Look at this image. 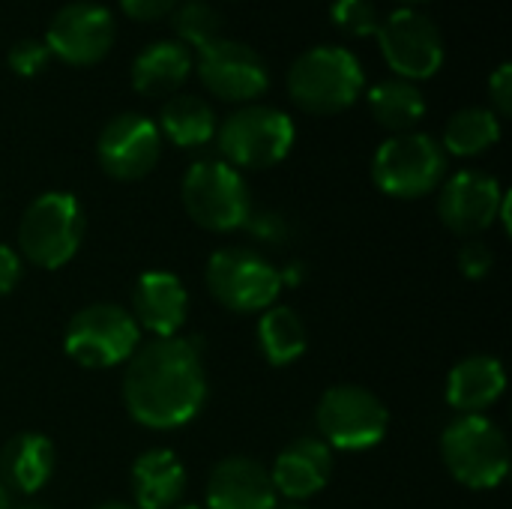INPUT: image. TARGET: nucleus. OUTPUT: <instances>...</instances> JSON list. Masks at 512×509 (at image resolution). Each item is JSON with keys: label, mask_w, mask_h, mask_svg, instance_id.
Wrapping results in <instances>:
<instances>
[{"label": "nucleus", "mask_w": 512, "mask_h": 509, "mask_svg": "<svg viewBox=\"0 0 512 509\" xmlns=\"http://www.w3.org/2000/svg\"><path fill=\"white\" fill-rule=\"evenodd\" d=\"M219 150L231 168H273L294 147V123L285 111L267 105H246L225 117L216 129Z\"/></svg>", "instance_id": "obj_6"}, {"label": "nucleus", "mask_w": 512, "mask_h": 509, "mask_svg": "<svg viewBox=\"0 0 512 509\" xmlns=\"http://www.w3.org/2000/svg\"><path fill=\"white\" fill-rule=\"evenodd\" d=\"M186 312H189V294L174 273L150 270L138 276L132 291V312H129L138 330H147L156 339L177 336V330L186 321Z\"/></svg>", "instance_id": "obj_17"}, {"label": "nucleus", "mask_w": 512, "mask_h": 509, "mask_svg": "<svg viewBox=\"0 0 512 509\" xmlns=\"http://www.w3.org/2000/svg\"><path fill=\"white\" fill-rule=\"evenodd\" d=\"M207 399V375L195 339L162 336L135 348L123 375V402L135 423L168 432L186 426Z\"/></svg>", "instance_id": "obj_1"}, {"label": "nucleus", "mask_w": 512, "mask_h": 509, "mask_svg": "<svg viewBox=\"0 0 512 509\" xmlns=\"http://www.w3.org/2000/svg\"><path fill=\"white\" fill-rule=\"evenodd\" d=\"M183 207L195 225L225 234L243 228L252 213V198L237 168L219 159H204L183 177Z\"/></svg>", "instance_id": "obj_7"}, {"label": "nucleus", "mask_w": 512, "mask_h": 509, "mask_svg": "<svg viewBox=\"0 0 512 509\" xmlns=\"http://www.w3.org/2000/svg\"><path fill=\"white\" fill-rule=\"evenodd\" d=\"M114 18L99 3H69L48 24L45 45L66 66H93L114 45Z\"/></svg>", "instance_id": "obj_14"}, {"label": "nucleus", "mask_w": 512, "mask_h": 509, "mask_svg": "<svg viewBox=\"0 0 512 509\" xmlns=\"http://www.w3.org/2000/svg\"><path fill=\"white\" fill-rule=\"evenodd\" d=\"M54 474V444L45 435L21 432L0 450V486L18 495H36Z\"/></svg>", "instance_id": "obj_20"}, {"label": "nucleus", "mask_w": 512, "mask_h": 509, "mask_svg": "<svg viewBox=\"0 0 512 509\" xmlns=\"http://www.w3.org/2000/svg\"><path fill=\"white\" fill-rule=\"evenodd\" d=\"M48 60H51V51H48V45L39 42V39H18V42L9 48V54H6L9 69H12L15 75H21V78L39 75V72L48 66Z\"/></svg>", "instance_id": "obj_29"}, {"label": "nucleus", "mask_w": 512, "mask_h": 509, "mask_svg": "<svg viewBox=\"0 0 512 509\" xmlns=\"http://www.w3.org/2000/svg\"><path fill=\"white\" fill-rule=\"evenodd\" d=\"M315 423H318L321 441L330 450L360 453V450L381 444L390 426V414L384 402L366 387L339 384L321 396Z\"/></svg>", "instance_id": "obj_9"}, {"label": "nucleus", "mask_w": 512, "mask_h": 509, "mask_svg": "<svg viewBox=\"0 0 512 509\" xmlns=\"http://www.w3.org/2000/svg\"><path fill=\"white\" fill-rule=\"evenodd\" d=\"M330 474H333V450L321 438H297L279 453L270 480L276 495L303 504L327 486Z\"/></svg>", "instance_id": "obj_18"}, {"label": "nucleus", "mask_w": 512, "mask_h": 509, "mask_svg": "<svg viewBox=\"0 0 512 509\" xmlns=\"http://www.w3.org/2000/svg\"><path fill=\"white\" fill-rule=\"evenodd\" d=\"M489 96H492V105L498 114H512V66L510 63H501L495 69V75L489 78Z\"/></svg>", "instance_id": "obj_31"}, {"label": "nucleus", "mask_w": 512, "mask_h": 509, "mask_svg": "<svg viewBox=\"0 0 512 509\" xmlns=\"http://www.w3.org/2000/svg\"><path fill=\"white\" fill-rule=\"evenodd\" d=\"M447 471L468 489H495L510 471V447L504 432L483 414H462L441 435Z\"/></svg>", "instance_id": "obj_3"}, {"label": "nucleus", "mask_w": 512, "mask_h": 509, "mask_svg": "<svg viewBox=\"0 0 512 509\" xmlns=\"http://www.w3.org/2000/svg\"><path fill=\"white\" fill-rule=\"evenodd\" d=\"M378 45L387 66L402 81H426L444 66V36L438 24L417 9H396L378 24Z\"/></svg>", "instance_id": "obj_11"}, {"label": "nucleus", "mask_w": 512, "mask_h": 509, "mask_svg": "<svg viewBox=\"0 0 512 509\" xmlns=\"http://www.w3.org/2000/svg\"><path fill=\"white\" fill-rule=\"evenodd\" d=\"M501 141V120L489 108H462L447 120L444 153L453 156H480Z\"/></svg>", "instance_id": "obj_26"}, {"label": "nucleus", "mask_w": 512, "mask_h": 509, "mask_svg": "<svg viewBox=\"0 0 512 509\" xmlns=\"http://www.w3.org/2000/svg\"><path fill=\"white\" fill-rule=\"evenodd\" d=\"M333 24L348 36H375L378 33V9L372 0H333Z\"/></svg>", "instance_id": "obj_28"}, {"label": "nucleus", "mask_w": 512, "mask_h": 509, "mask_svg": "<svg viewBox=\"0 0 512 509\" xmlns=\"http://www.w3.org/2000/svg\"><path fill=\"white\" fill-rule=\"evenodd\" d=\"M93 509H138L135 504H123V501H108V504H99Z\"/></svg>", "instance_id": "obj_35"}, {"label": "nucleus", "mask_w": 512, "mask_h": 509, "mask_svg": "<svg viewBox=\"0 0 512 509\" xmlns=\"http://www.w3.org/2000/svg\"><path fill=\"white\" fill-rule=\"evenodd\" d=\"M120 6L135 21H156V18L174 12L177 0H120Z\"/></svg>", "instance_id": "obj_32"}, {"label": "nucleus", "mask_w": 512, "mask_h": 509, "mask_svg": "<svg viewBox=\"0 0 512 509\" xmlns=\"http://www.w3.org/2000/svg\"><path fill=\"white\" fill-rule=\"evenodd\" d=\"M162 153V135L144 114L126 111L105 123L96 141V159L114 180H141L153 171Z\"/></svg>", "instance_id": "obj_13"}, {"label": "nucleus", "mask_w": 512, "mask_h": 509, "mask_svg": "<svg viewBox=\"0 0 512 509\" xmlns=\"http://www.w3.org/2000/svg\"><path fill=\"white\" fill-rule=\"evenodd\" d=\"M18 282H21V258L15 249L0 246V297L15 291Z\"/></svg>", "instance_id": "obj_34"}, {"label": "nucleus", "mask_w": 512, "mask_h": 509, "mask_svg": "<svg viewBox=\"0 0 512 509\" xmlns=\"http://www.w3.org/2000/svg\"><path fill=\"white\" fill-rule=\"evenodd\" d=\"M129 483L132 504L138 509H171L186 489V468L177 453L153 447L135 459Z\"/></svg>", "instance_id": "obj_19"}, {"label": "nucleus", "mask_w": 512, "mask_h": 509, "mask_svg": "<svg viewBox=\"0 0 512 509\" xmlns=\"http://www.w3.org/2000/svg\"><path fill=\"white\" fill-rule=\"evenodd\" d=\"M174 509H201V507H195V504H186V507H174Z\"/></svg>", "instance_id": "obj_40"}, {"label": "nucleus", "mask_w": 512, "mask_h": 509, "mask_svg": "<svg viewBox=\"0 0 512 509\" xmlns=\"http://www.w3.org/2000/svg\"><path fill=\"white\" fill-rule=\"evenodd\" d=\"M288 93L309 114H339L360 99L363 66L342 45L309 48L288 72Z\"/></svg>", "instance_id": "obj_2"}, {"label": "nucleus", "mask_w": 512, "mask_h": 509, "mask_svg": "<svg viewBox=\"0 0 512 509\" xmlns=\"http://www.w3.org/2000/svg\"><path fill=\"white\" fill-rule=\"evenodd\" d=\"M492 264H495V255H492V249H489L483 240H468V243L459 249V270H462L468 279H483V276H489Z\"/></svg>", "instance_id": "obj_30"}, {"label": "nucleus", "mask_w": 512, "mask_h": 509, "mask_svg": "<svg viewBox=\"0 0 512 509\" xmlns=\"http://www.w3.org/2000/svg\"><path fill=\"white\" fill-rule=\"evenodd\" d=\"M141 330L129 309L117 303H93L72 315L63 345L84 369H108L126 363L138 348Z\"/></svg>", "instance_id": "obj_8"}, {"label": "nucleus", "mask_w": 512, "mask_h": 509, "mask_svg": "<svg viewBox=\"0 0 512 509\" xmlns=\"http://www.w3.org/2000/svg\"><path fill=\"white\" fill-rule=\"evenodd\" d=\"M369 111L384 129L402 135V132H411L423 120L426 99H423L417 84L402 81V78H390V81H381L369 90Z\"/></svg>", "instance_id": "obj_24"}, {"label": "nucleus", "mask_w": 512, "mask_h": 509, "mask_svg": "<svg viewBox=\"0 0 512 509\" xmlns=\"http://www.w3.org/2000/svg\"><path fill=\"white\" fill-rule=\"evenodd\" d=\"M507 387V375L498 357L477 354L453 366L447 378V402L459 414H480L492 408Z\"/></svg>", "instance_id": "obj_21"}, {"label": "nucleus", "mask_w": 512, "mask_h": 509, "mask_svg": "<svg viewBox=\"0 0 512 509\" xmlns=\"http://www.w3.org/2000/svg\"><path fill=\"white\" fill-rule=\"evenodd\" d=\"M273 509H306L303 504H297V501H282V504H276Z\"/></svg>", "instance_id": "obj_36"}, {"label": "nucleus", "mask_w": 512, "mask_h": 509, "mask_svg": "<svg viewBox=\"0 0 512 509\" xmlns=\"http://www.w3.org/2000/svg\"><path fill=\"white\" fill-rule=\"evenodd\" d=\"M447 174L444 147L426 132H402L387 138L372 159V180L390 198H423L441 186Z\"/></svg>", "instance_id": "obj_5"}, {"label": "nucleus", "mask_w": 512, "mask_h": 509, "mask_svg": "<svg viewBox=\"0 0 512 509\" xmlns=\"http://www.w3.org/2000/svg\"><path fill=\"white\" fill-rule=\"evenodd\" d=\"M501 201L504 192L495 177L483 171H459L444 183L438 198V213L450 231L462 237H474L495 225Z\"/></svg>", "instance_id": "obj_15"}, {"label": "nucleus", "mask_w": 512, "mask_h": 509, "mask_svg": "<svg viewBox=\"0 0 512 509\" xmlns=\"http://www.w3.org/2000/svg\"><path fill=\"white\" fill-rule=\"evenodd\" d=\"M0 509H9V492L0 486Z\"/></svg>", "instance_id": "obj_37"}, {"label": "nucleus", "mask_w": 512, "mask_h": 509, "mask_svg": "<svg viewBox=\"0 0 512 509\" xmlns=\"http://www.w3.org/2000/svg\"><path fill=\"white\" fill-rule=\"evenodd\" d=\"M276 504L270 471L255 459H222L207 477V509H273Z\"/></svg>", "instance_id": "obj_16"}, {"label": "nucleus", "mask_w": 512, "mask_h": 509, "mask_svg": "<svg viewBox=\"0 0 512 509\" xmlns=\"http://www.w3.org/2000/svg\"><path fill=\"white\" fill-rule=\"evenodd\" d=\"M159 135H165L171 144L177 147H204L219 123H216V114L213 108L201 99V96H192V93H183V96H171L162 111H159V123H156Z\"/></svg>", "instance_id": "obj_23"}, {"label": "nucleus", "mask_w": 512, "mask_h": 509, "mask_svg": "<svg viewBox=\"0 0 512 509\" xmlns=\"http://www.w3.org/2000/svg\"><path fill=\"white\" fill-rule=\"evenodd\" d=\"M246 231H252L261 240H282L285 237V219L276 213H249V219L243 222Z\"/></svg>", "instance_id": "obj_33"}, {"label": "nucleus", "mask_w": 512, "mask_h": 509, "mask_svg": "<svg viewBox=\"0 0 512 509\" xmlns=\"http://www.w3.org/2000/svg\"><path fill=\"white\" fill-rule=\"evenodd\" d=\"M399 3H405V6L411 9V6H417V3H429V0H399Z\"/></svg>", "instance_id": "obj_38"}, {"label": "nucleus", "mask_w": 512, "mask_h": 509, "mask_svg": "<svg viewBox=\"0 0 512 509\" xmlns=\"http://www.w3.org/2000/svg\"><path fill=\"white\" fill-rule=\"evenodd\" d=\"M192 72V54L180 42H153L132 63V87L141 96H171Z\"/></svg>", "instance_id": "obj_22"}, {"label": "nucleus", "mask_w": 512, "mask_h": 509, "mask_svg": "<svg viewBox=\"0 0 512 509\" xmlns=\"http://www.w3.org/2000/svg\"><path fill=\"white\" fill-rule=\"evenodd\" d=\"M171 27L177 33L180 45H192L198 51L207 48L210 42L222 39V15L207 0H186L180 6H174Z\"/></svg>", "instance_id": "obj_27"}, {"label": "nucleus", "mask_w": 512, "mask_h": 509, "mask_svg": "<svg viewBox=\"0 0 512 509\" xmlns=\"http://www.w3.org/2000/svg\"><path fill=\"white\" fill-rule=\"evenodd\" d=\"M306 324L288 306L264 309L258 321V345L270 366H288L306 351Z\"/></svg>", "instance_id": "obj_25"}, {"label": "nucleus", "mask_w": 512, "mask_h": 509, "mask_svg": "<svg viewBox=\"0 0 512 509\" xmlns=\"http://www.w3.org/2000/svg\"><path fill=\"white\" fill-rule=\"evenodd\" d=\"M198 75L204 87L225 102H252L270 87L264 57L246 42L225 36L198 51Z\"/></svg>", "instance_id": "obj_12"}, {"label": "nucleus", "mask_w": 512, "mask_h": 509, "mask_svg": "<svg viewBox=\"0 0 512 509\" xmlns=\"http://www.w3.org/2000/svg\"><path fill=\"white\" fill-rule=\"evenodd\" d=\"M81 237H84V213L75 195L69 192L39 195L18 222L21 255L42 270H57L69 264L81 246Z\"/></svg>", "instance_id": "obj_4"}, {"label": "nucleus", "mask_w": 512, "mask_h": 509, "mask_svg": "<svg viewBox=\"0 0 512 509\" xmlns=\"http://www.w3.org/2000/svg\"><path fill=\"white\" fill-rule=\"evenodd\" d=\"M18 509H48V507H42V504H27V507H18Z\"/></svg>", "instance_id": "obj_39"}, {"label": "nucleus", "mask_w": 512, "mask_h": 509, "mask_svg": "<svg viewBox=\"0 0 512 509\" xmlns=\"http://www.w3.org/2000/svg\"><path fill=\"white\" fill-rule=\"evenodd\" d=\"M207 291L231 312H264L282 291V273L252 249H219L207 261Z\"/></svg>", "instance_id": "obj_10"}]
</instances>
